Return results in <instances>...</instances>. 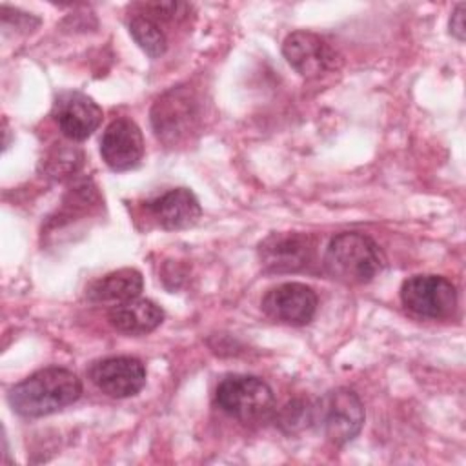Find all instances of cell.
Here are the masks:
<instances>
[{
  "instance_id": "6da1fadb",
  "label": "cell",
  "mask_w": 466,
  "mask_h": 466,
  "mask_svg": "<svg viewBox=\"0 0 466 466\" xmlns=\"http://www.w3.org/2000/svg\"><path fill=\"white\" fill-rule=\"evenodd\" d=\"M82 395V382L67 368L47 366L22 382L15 384L7 393V402L20 417H46L76 402Z\"/></svg>"
},
{
  "instance_id": "7a4b0ae2",
  "label": "cell",
  "mask_w": 466,
  "mask_h": 466,
  "mask_svg": "<svg viewBox=\"0 0 466 466\" xmlns=\"http://www.w3.org/2000/svg\"><path fill=\"white\" fill-rule=\"evenodd\" d=\"M326 273L350 286L371 282L386 266L380 246L366 233L342 231L335 235L324 253Z\"/></svg>"
},
{
  "instance_id": "3957f363",
  "label": "cell",
  "mask_w": 466,
  "mask_h": 466,
  "mask_svg": "<svg viewBox=\"0 0 466 466\" xmlns=\"http://www.w3.org/2000/svg\"><path fill=\"white\" fill-rule=\"evenodd\" d=\"M364 419V404L350 388H333L313 402V426L337 446L353 441L360 433Z\"/></svg>"
},
{
  "instance_id": "277c9868",
  "label": "cell",
  "mask_w": 466,
  "mask_h": 466,
  "mask_svg": "<svg viewBox=\"0 0 466 466\" xmlns=\"http://www.w3.org/2000/svg\"><path fill=\"white\" fill-rule=\"evenodd\" d=\"M215 404L244 424L260 422L273 413L275 395L260 377L228 375L215 390Z\"/></svg>"
},
{
  "instance_id": "5b68a950",
  "label": "cell",
  "mask_w": 466,
  "mask_h": 466,
  "mask_svg": "<svg viewBox=\"0 0 466 466\" xmlns=\"http://www.w3.org/2000/svg\"><path fill=\"white\" fill-rule=\"evenodd\" d=\"M200 124V106L195 93L186 86H177L160 95L151 107V126L158 140L166 146H178Z\"/></svg>"
},
{
  "instance_id": "8992f818",
  "label": "cell",
  "mask_w": 466,
  "mask_h": 466,
  "mask_svg": "<svg viewBox=\"0 0 466 466\" xmlns=\"http://www.w3.org/2000/svg\"><path fill=\"white\" fill-rule=\"evenodd\" d=\"M402 304L426 319H448L457 308V289L442 275H413L400 286Z\"/></svg>"
},
{
  "instance_id": "52a82bcc",
  "label": "cell",
  "mask_w": 466,
  "mask_h": 466,
  "mask_svg": "<svg viewBox=\"0 0 466 466\" xmlns=\"http://www.w3.org/2000/svg\"><path fill=\"white\" fill-rule=\"evenodd\" d=\"M288 64L304 78H319L340 66V55L320 35L311 31H293L282 44Z\"/></svg>"
},
{
  "instance_id": "ba28073f",
  "label": "cell",
  "mask_w": 466,
  "mask_h": 466,
  "mask_svg": "<svg viewBox=\"0 0 466 466\" xmlns=\"http://www.w3.org/2000/svg\"><path fill=\"white\" fill-rule=\"evenodd\" d=\"M315 240L300 231H275L258 244V260L268 273H295L309 266Z\"/></svg>"
},
{
  "instance_id": "9c48e42d",
  "label": "cell",
  "mask_w": 466,
  "mask_h": 466,
  "mask_svg": "<svg viewBox=\"0 0 466 466\" xmlns=\"http://www.w3.org/2000/svg\"><path fill=\"white\" fill-rule=\"evenodd\" d=\"M317 293L300 282H282L269 288L262 300V311L282 324L304 326L311 322L317 311Z\"/></svg>"
},
{
  "instance_id": "30bf717a",
  "label": "cell",
  "mask_w": 466,
  "mask_h": 466,
  "mask_svg": "<svg viewBox=\"0 0 466 466\" xmlns=\"http://www.w3.org/2000/svg\"><path fill=\"white\" fill-rule=\"evenodd\" d=\"M91 382L107 397L127 399L146 386V366L135 357H106L87 371Z\"/></svg>"
},
{
  "instance_id": "8fae6325",
  "label": "cell",
  "mask_w": 466,
  "mask_h": 466,
  "mask_svg": "<svg viewBox=\"0 0 466 466\" xmlns=\"http://www.w3.org/2000/svg\"><path fill=\"white\" fill-rule=\"evenodd\" d=\"M100 155L113 171H127L144 157V137L140 127L127 116H118L104 129Z\"/></svg>"
},
{
  "instance_id": "7c38bea8",
  "label": "cell",
  "mask_w": 466,
  "mask_h": 466,
  "mask_svg": "<svg viewBox=\"0 0 466 466\" xmlns=\"http://www.w3.org/2000/svg\"><path fill=\"white\" fill-rule=\"evenodd\" d=\"M53 118L66 138L82 142L100 126L102 109L91 96L80 91H66L55 100Z\"/></svg>"
},
{
  "instance_id": "4fadbf2b",
  "label": "cell",
  "mask_w": 466,
  "mask_h": 466,
  "mask_svg": "<svg viewBox=\"0 0 466 466\" xmlns=\"http://www.w3.org/2000/svg\"><path fill=\"white\" fill-rule=\"evenodd\" d=\"M157 226L167 231L186 229L198 222L202 208L195 193L187 187H173L144 204Z\"/></svg>"
},
{
  "instance_id": "5bb4252c",
  "label": "cell",
  "mask_w": 466,
  "mask_h": 466,
  "mask_svg": "<svg viewBox=\"0 0 466 466\" xmlns=\"http://www.w3.org/2000/svg\"><path fill=\"white\" fill-rule=\"evenodd\" d=\"M107 320L120 333L146 335L162 324L164 309L149 299L137 297L111 306Z\"/></svg>"
},
{
  "instance_id": "9a60e30c",
  "label": "cell",
  "mask_w": 466,
  "mask_h": 466,
  "mask_svg": "<svg viewBox=\"0 0 466 466\" xmlns=\"http://www.w3.org/2000/svg\"><path fill=\"white\" fill-rule=\"evenodd\" d=\"M144 288L142 273L135 268H120L116 271H111L96 280H93L86 288V297L91 302H102V304H120L131 299L140 297Z\"/></svg>"
},
{
  "instance_id": "2e32d148",
  "label": "cell",
  "mask_w": 466,
  "mask_h": 466,
  "mask_svg": "<svg viewBox=\"0 0 466 466\" xmlns=\"http://www.w3.org/2000/svg\"><path fill=\"white\" fill-rule=\"evenodd\" d=\"M129 35L138 44V47L151 58H158L167 49V36L155 18L146 13H135L127 22Z\"/></svg>"
},
{
  "instance_id": "e0dca14e",
  "label": "cell",
  "mask_w": 466,
  "mask_h": 466,
  "mask_svg": "<svg viewBox=\"0 0 466 466\" xmlns=\"http://www.w3.org/2000/svg\"><path fill=\"white\" fill-rule=\"evenodd\" d=\"M277 424L286 433H297L313 426V402L297 399L288 402L277 415Z\"/></svg>"
},
{
  "instance_id": "ac0fdd59",
  "label": "cell",
  "mask_w": 466,
  "mask_h": 466,
  "mask_svg": "<svg viewBox=\"0 0 466 466\" xmlns=\"http://www.w3.org/2000/svg\"><path fill=\"white\" fill-rule=\"evenodd\" d=\"M464 11H466V4L461 2V4L455 5V9L451 11V16H450V33H451L459 42H462V40H464V35H466Z\"/></svg>"
}]
</instances>
